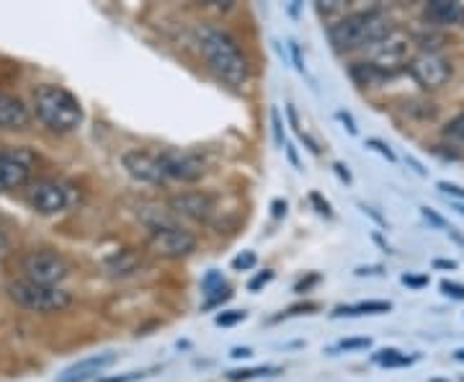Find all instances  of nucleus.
Listing matches in <instances>:
<instances>
[{
	"label": "nucleus",
	"instance_id": "obj_1",
	"mask_svg": "<svg viewBox=\"0 0 464 382\" xmlns=\"http://www.w3.org/2000/svg\"><path fill=\"white\" fill-rule=\"evenodd\" d=\"M199 50L209 70L222 83L243 88L250 81V60L237 39L219 26H199Z\"/></svg>",
	"mask_w": 464,
	"mask_h": 382
},
{
	"label": "nucleus",
	"instance_id": "obj_2",
	"mask_svg": "<svg viewBox=\"0 0 464 382\" xmlns=\"http://www.w3.org/2000/svg\"><path fill=\"white\" fill-rule=\"evenodd\" d=\"M395 21L382 14V11H362V14H348L343 21L328 29L333 47L338 52H362L377 44L390 32H395Z\"/></svg>",
	"mask_w": 464,
	"mask_h": 382
},
{
	"label": "nucleus",
	"instance_id": "obj_3",
	"mask_svg": "<svg viewBox=\"0 0 464 382\" xmlns=\"http://www.w3.org/2000/svg\"><path fill=\"white\" fill-rule=\"evenodd\" d=\"M34 114L50 132H75L83 124V106L63 85L44 83L34 91Z\"/></svg>",
	"mask_w": 464,
	"mask_h": 382
},
{
	"label": "nucleus",
	"instance_id": "obj_4",
	"mask_svg": "<svg viewBox=\"0 0 464 382\" xmlns=\"http://www.w3.org/2000/svg\"><path fill=\"white\" fill-rule=\"evenodd\" d=\"M8 298L16 302L18 308L39 313V316H52L63 313L72 305V295L63 287H44V284L29 282V279H14L5 284Z\"/></svg>",
	"mask_w": 464,
	"mask_h": 382
},
{
	"label": "nucleus",
	"instance_id": "obj_5",
	"mask_svg": "<svg viewBox=\"0 0 464 382\" xmlns=\"http://www.w3.org/2000/svg\"><path fill=\"white\" fill-rule=\"evenodd\" d=\"M70 271H72L70 261L52 249H34L21 259V279L44 287H60L70 277Z\"/></svg>",
	"mask_w": 464,
	"mask_h": 382
},
{
	"label": "nucleus",
	"instance_id": "obj_6",
	"mask_svg": "<svg viewBox=\"0 0 464 382\" xmlns=\"http://www.w3.org/2000/svg\"><path fill=\"white\" fill-rule=\"evenodd\" d=\"M413 36L411 34H405L402 29H395V32H390L384 39H380L377 44H372L366 54H369V63L377 67L380 73L384 75H390V73H395L400 67H408L411 65V60H413Z\"/></svg>",
	"mask_w": 464,
	"mask_h": 382
},
{
	"label": "nucleus",
	"instance_id": "obj_7",
	"mask_svg": "<svg viewBox=\"0 0 464 382\" xmlns=\"http://www.w3.org/2000/svg\"><path fill=\"white\" fill-rule=\"evenodd\" d=\"M148 246L155 256L176 261V259H186V256H191L197 250V235L181 228V225H173V222L155 225L150 230Z\"/></svg>",
	"mask_w": 464,
	"mask_h": 382
},
{
	"label": "nucleus",
	"instance_id": "obj_8",
	"mask_svg": "<svg viewBox=\"0 0 464 382\" xmlns=\"http://www.w3.org/2000/svg\"><path fill=\"white\" fill-rule=\"evenodd\" d=\"M158 161L163 166L166 179H173V181L194 183L207 173V158L197 150L166 148L158 152Z\"/></svg>",
	"mask_w": 464,
	"mask_h": 382
},
{
	"label": "nucleus",
	"instance_id": "obj_9",
	"mask_svg": "<svg viewBox=\"0 0 464 382\" xmlns=\"http://www.w3.org/2000/svg\"><path fill=\"white\" fill-rule=\"evenodd\" d=\"M24 201L32 207L36 215H57V212H65L72 197H70V186H65L63 181L42 179V181H34L26 189Z\"/></svg>",
	"mask_w": 464,
	"mask_h": 382
},
{
	"label": "nucleus",
	"instance_id": "obj_10",
	"mask_svg": "<svg viewBox=\"0 0 464 382\" xmlns=\"http://www.w3.org/2000/svg\"><path fill=\"white\" fill-rule=\"evenodd\" d=\"M34 168H36V155L29 148L0 150V191L26 186Z\"/></svg>",
	"mask_w": 464,
	"mask_h": 382
},
{
	"label": "nucleus",
	"instance_id": "obj_11",
	"mask_svg": "<svg viewBox=\"0 0 464 382\" xmlns=\"http://www.w3.org/2000/svg\"><path fill=\"white\" fill-rule=\"evenodd\" d=\"M408 70H411L415 83L420 85V88H426V91H439L451 78V63L436 50L418 52L411 60Z\"/></svg>",
	"mask_w": 464,
	"mask_h": 382
},
{
	"label": "nucleus",
	"instance_id": "obj_12",
	"mask_svg": "<svg viewBox=\"0 0 464 382\" xmlns=\"http://www.w3.org/2000/svg\"><path fill=\"white\" fill-rule=\"evenodd\" d=\"M121 166L132 176L134 181L150 183V186H163L168 181L163 166L158 161V155L145 152V150H130L121 155Z\"/></svg>",
	"mask_w": 464,
	"mask_h": 382
},
{
	"label": "nucleus",
	"instance_id": "obj_13",
	"mask_svg": "<svg viewBox=\"0 0 464 382\" xmlns=\"http://www.w3.org/2000/svg\"><path fill=\"white\" fill-rule=\"evenodd\" d=\"M168 210L191 222H209L215 215V200L204 191H179L168 200Z\"/></svg>",
	"mask_w": 464,
	"mask_h": 382
},
{
	"label": "nucleus",
	"instance_id": "obj_14",
	"mask_svg": "<svg viewBox=\"0 0 464 382\" xmlns=\"http://www.w3.org/2000/svg\"><path fill=\"white\" fill-rule=\"evenodd\" d=\"M116 354L106 351V354H96V357H85L81 362H75L72 367H67L65 372L57 377V382H88L93 380L96 375H101L109 365H114Z\"/></svg>",
	"mask_w": 464,
	"mask_h": 382
},
{
	"label": "nucleus",
	"instance_id": "obj_15",
	"mask_svg": "<svg viewBox=\"0 0 464 382\" xmlns=\"http://www.w3.org/2000/svg\"><path fill=\"white\" fill-rule=\"evenodd\" d=\"M32 122L26 103L0 91V130H24Z\"/></svg>",
	"mask_w": 464,
	"mask_h": 382
},
{
	"label": "nucleus",
	"instance_id": "obj_16",
	"mask_svg": "<svg viewBox=\"0 0 464 382\" xmlns=\"http://www.w3.org/2000/svg\"><path fill=\"white\" fill-rule=\"evenodd\" d=\"M426 18L433 21L436 26H462L464 5L451 3V0H431V3H426Z\"/></svg>",
	"mask_w": 464,
	"mask_h": 382
},
{
	"label": "nucleus",
	"instance_id": "obj_17",
	"mask_svg": "<svg viewBox=\"0 0 464 382\" xmlns=\"http://www.w3.org/2000/svg\"><path fill=\"white\" fill-rule=\"evenodd\" d=\"M392 305L384 302V299H369V302H356V305H348V308H335L333 316H382V313H390Z\"/></svg>",
	"mask_w": 464,
	"mask_h": 382
},
{
	"label": "nucleus",
	"instance_id": "obj_18",
	"mask_svg": "<svg viewBox=\"0 0 464 382\" xmlns=\"http://www.w3.org/2000/svg\"><path fill=\"white\" fill-rule=\"evenodd\" d=\"M348 75H351L353 83L362 85V88H372V85H377L384 78V73H380L372 63H353V65L348 67Z\"/></svg>",
	"mask_w": 464,
	"mask_h": 382
},
{
	"label": "nucleus",
	"instance_id": "obj_19",
	"mask_svg": "<svg viewBox=\"0 0 464 382\" xmlns=\"http://www.w3.org/2000/svg\"><path fill=\"white\" fill-rule=\"evenodd\" d=\"M315 8H317V14L325 18L331 26H335L338 21H343V18L348 16L346 5H343V3H317Z\"/></svg>",
	"mask_w": 464,
	"mask_h": 382
},
{
	"label": "nucleus",
	"instance_id": "obj_20",
	"mask_svg": "<svg viewBox=\"0 0 464 382\" xmlns=\"http://www.w3.org/2000/svg\"><path fill=\"white\" fill-rule=\"evenodd\" d=\"M444 137H447L451 145H462L464 148V112L457 114V117L449 122L444 127Z\"/></svg>",
	"mask_w": 464,
	"mask_h": 382
},
{
	"label": "nucleus",
	"instance_id": "obj_21",
	"mask_svg": "<svg viewBox=\"0 0 464 382\" xmlns=\"http://www.w3.org/2000/svg\"><path fill=\"white\" fill-rule=\"evenodd\" d=\"M374 362L382 367H402V365H411V359L408 357H402L398 349H384L377 351L374 354Z\"/></svg>",
	"mask_w": 464,
	"mask_h": 382
},
{
	"label": "nucleus",
	"instance_id": "obj_22",
	"mask_svg": "<svg viewBox=\"0 0 464 382\" xmlns=\"http://www.w3.org/2000/svg\"><path fill=\"white\" fill-rule=\"evenodd\" d=\"M268 372H276V367H253V369H235L227 375V380L230 382H246L253 380V377H258V375H268Z\"/></svg>",
	"mask_w": 464,
	"mask_h": 382
},
{
	"label": "nucleus",
	"instance_id": "obj_23",
	"mask_svg": "<svg viewBox=\"0 0 464 382\" xmlns=\"http://www.w3.org/2000/svg\"><path fill=\"white\" fill-rule=\"evenodd\" d=\"M256 264H258V256L253 250H243V253H237L232 259V269L235 271H250V269H256Z\"/></svg>",
	"mask_w": 464,
	"mask_h": 382
},
{
	"label": "nucleus",
	"instance_id": "obj_24",
	"mask_svg": "<svg viewBox=\"0 0 464 382\" xmlns=\"http://www.w3.org/2000/svg\"><path fill=\"white\" fill-rule=\"evenodd\" d=\"M248 318V313L246 310H225V313H219V316L215 318L217 326H237V323H243Z\"/></svg>",
	"mask_w": 464,
	"mask_h": 382
},
{
	"label": "nucleus",
	"instance_id": "obj_25",
	"mask_svg": "<svg viewBox=\"0 0 464 382\" xmlns=\"http://www.w3.org/2000/svg\"><path fill=\"white\" fill-rule=\"evenodd\" d=\"M366 148L377 150L380 155H384V158H387V161H392V163L398 161V158H395V152H392V148H390L387 142H382V140H377V137H369V140H366Z\"/></svg>",
	"mask_w": 464,
	"mask_h": 382
},
{
	"label": "nucleus",
	"instance_id": "obj_26",
	"mask_svg": "<svg viewBox=\"0 0 464 382\" xmlns=\"http://www.w3.org/2000/svg\"><path fill=\"white\" fill-rule=\"evenodd\" d=\"M372 347V341L369 338H343L338 347L333 351H353V349H369Z\"/></svg>",
	"mask_w": 464,
	"mask_h": 382
},
{
	"label": "nucleus",
	"instance_id": "obj_27",
	"mask_svg": "<svg viewBox=\"0 0 464 382\" xmlns=\"http://www.w3.org/2000/svg\"><path fill=\"white\" fill-rule=\"evenodd\" d=\"M271 279H274V271H271V269H264V271H258V274L250 279L248 289L250 292H258V289H264L266 284L271 282Z\"/></svg>",
	"mask_w": 464,
	"mask_h": 382
},
{
	"label": "nucleus",
	"instance_id": "obj_28",
	"mask_svg": "<svg viewBox=\"0 0 464 382\" xmlns=\"http://www.w3.org/2000/svg\"><path fill=\"white\" fill-rule=\"evenodd\" d=\"M439 191H441V194H447V197H454V200H464V189L462 186H457V183L441 181L439 183Z\"/></svg>",
	"mask_w": 464,
	"mask_h": 382
},
{
	"label": "nucleus",
	"instance_id": "obj_29",
	"mask_svg": "<svg viewBox=\"0 0 464 382\" xmlns=\"http://www.w3.org/2000/svg\"><path fill=\"white\" fill-rule=\"evenodd\" d=\"M441 292H444V295H449V298H454V299H464V284L441 282Z\"/></svg>",
	"mask_w": 464,
	"mask_h": 382
},
{
	"label": "nucleus",
	"instance_id": "obj_30",
	"mask_svg": "<svg viewBox=\"0 0 464 382\" xmlns=\"http://www.w3.org/2000/svg\"><path fill=\"white\" fill-rule=\"evenodd\" d=\"M420 212H423V217H426L429 222H433L436 228H441V230H447V233H449V230H451V228H449V225H447V220H444V217L436 215V212H433L431 207H423Z\"/></svg>",
	"mask_w": 464,
	"mask_h": 382
},
{
	"label": "nucleus",
	"instance_id": "obj_31",
	"mask_svg": "<svg viewBox=\"0 0 464 382\" xmlns=\"http://www.w3.org/2000/svg\"><path fill=\"white\" fill-rule=\"evenodd\" d=\"M310 201H313V204H315V207H317V212H320V215L333 217L331 204H328V201L323 200V197H320V194H317V191H313V194H310Z\"/></svg>",
	"mask_w": 464,
	"mask_h": 382
},
{
	"label": "nucleus",
	"instance_id": "obj_32",
	"mask_svg": "<svg viewBox=\"0 0 464 382\" xmlns=\"http://www.w3.org/2000/svg\"><path fill=\"white\" fill-rule=\"evenodd\" d=\"M271 122H274V137H276V145L284 148V130H282V119H279V112H271Z\"/></svg>",
	"mask_w": 464,
	"mask_h": 382
},
{
	"label": "nucleus",
	"instance_id": "obj_33",
	"mask_svg": "<svg viewBox=\"0 0 464 382\" xmlns=\"http://www.w3.org/2000/svg\"><path fill=\"white\" fill-rule=\"evenodd\" d=\"M338 119H341V124L348 130V134H359V130H356V122H353V117H351L348 112L341 109V112H338Z\"/></svg>",
	"mask_w": 464,
	"mask_h": 382
},
{
	"label": "nucleus",
	"instance_id": "obj_34",
	"mask_svg": "<svg viewBox=\"0 0 464 382\" xmlns=\"http://www.w3.org/2000/svg\"><path fill=\"white\" fill-rule=\"evenodd\" d=\"M148 372H127V375H119V377H111V380H101V382H134L142 380Z\"/></svg>",
	"mask_w": 464,
	"mask_h": 382
},
{
	"label": "nucleus",
	"instance_id": "obj_35",
	"mask_svg": "<svg viewBox=\"0 0 464 382\" xmlns=\"http://www.w3.org/2000/svg\"><path fill=\"white\" fill-rule=\"evenodd\" d=\"M402 284H411V287H426L429 277H411V274H402Z\"/></svg>",
	"mask_w": 464,
	"mask_h": 382
},
{
	"label": "nucleus",
	"instance_id": "obj_36",
	"mask_svg": "<svg viewBox=\"0 0 464 382\" xmlns=\"http://www.w3.org/2000/svg\"><path fill=\"white\" fill-rule=\"evenodd\" d=\"M405 161H408V166H413V171H415V173H418V176H426V171H423V166H420V163L415 161L413 155H405Z\"/></svg>",
	"mask_w": 464,
	"mask_h": 382
},
{
	"label": "nucleus",
	"instance_id": "obj_37",
	"mask_svg": "<svg viewBox=\"0 0 464 382\" xmlns=\"http://www.w3.org/2000/svg\"><path fill=\"white\" fill-rule=\"evenodd\" d=\"M335 173H338V176H341V181H346V183H351V173H348L346 171V166H343V163H335Z\"/></svg>",
	"mask_w": 464,
	"mask_h": 382
},
{
	"label": "nucleus",
	"instance_id": "obj_38",
	"mask_svg": "<svg viewBox=\"0 0 464 382\" xmlns=\"http://www.w3.org/2000/svg\"><path fill=\"white\" fill-rule=\"evenodd\" d=\"M271 207H274V217L286 215V201L276 200V201H274V204H271Z\"/></svg>",
	"mask_w": 464,
	"mask_h": 382
},
{
	"label": "nucleus",
	"instance_id": "obj_39",
	"mask_svg": "<svg viewBox=\"0 0 464 382\" xmlns=\"http://www.w3.org/2000/svg\"><path fill=\"white\" fill-rule=\"evenodd\" d=\"M8 249H11V243H8V238H5V235L0 233V261H3L5 256H8Z\"/></svg>",
	"mask_w": 464,
	"mask_h": 382
},
{
	"label": "nucleus",
	"instance_id": "obj_40",
	"mask_svg": "<svg viewBox=\"0 0 464 382\" xmlns=\"http://www.w3.org/2000/svg\"><path fill=\"white\" fill-rule=\"evenodd\" d=\"M317 282H320V277H317V274H313V277H310L307 282L297 284V292H304V289H310V287H313V284H317Z\"/></svg>",
	"mask_w": 464,
	"mask_h": 382
},
{
	"label": "nucleus",
	"instance_id": "obj_41",
	"mask_svg": "<svg viewBox=\"0 0 464 382\" xmlns=\"http://www.w3.org/2000/svg\"><path fill=\"white\" fill-rule=\"evenodd\" d=\"M433 266H436V269H457V261H451V259H436V261H433Z\"/></svg>",
	"mask_w": 464,
	"mask_h": 382
},
{
	"label": "nucleus",
	"instance_id": "obj_42",
	"mask_svg": "<svg viewBox=\"0 0 464 382\" xmlns=\"http://www.w3.org/2000/svg\"><path fill=\"white\" fill-rule=\"evenodd\" d=\"M284 150H286V155H289V161H292V166L299 168V158H297V152H295V148H292V145L286 142V145H284Z\"/></svg>",
	"mask_w": 464,
	"mask_h": 382
},
{
	"label": "nucleus",
	"instance_id": "obj_43",
	"mask_svg": "<svg viewBox=\"0 0 464 382\" xmlns=\"http://www.w3.org/2000/svg\"><path fill=\"white\" fill-rule=\"evenodd\" d=\"M250 354H253L250 349H232L230 357H232V359H248Z\"/></svg>",
	"mask_w": 464,
	"mask_h": 382
},
{
	"label": "nucleus",
	"instance_id": "obj_44",
	"mask_svg": "<svg viewBox=\"0 0 464 382\" xmlns=\"http://www.w3.org/2000/svg\"><path fill=\"white\" fill-rule=\"evenodd\" d=\"M454 359H457V362H464V349L454 351Z\"/></svg>",
	"mask_w": 464,
	"mask_h": 382
},
{
	"label": "nucleus",
	"instance_id": "obj_45",
	"mask_svg": "<svg viewBox=\"0 0 464 382\" xmlns=\"http://www.w3.org/2000/svg\"><path fill=\"white\" fill-rule=\"evenodd\" d=\"M454 210H457L459 215H464V204H462V201H454Z\"/></svg>",
	"mask_w": 464,
	"mask_h": 382
}]
</instances>
